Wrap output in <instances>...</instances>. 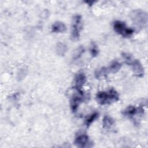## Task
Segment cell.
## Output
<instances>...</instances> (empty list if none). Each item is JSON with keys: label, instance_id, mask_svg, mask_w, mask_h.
<instances>
[{"label": "cell", "instance_id": "4", "mask_svg": "<svg viewBox=\"0 0 148 148\" xmlns=\"http://www.w3.org/2000/svg\"><path fill=\"white\" fill-rule=\"evenodd\" d=\"M82 17L80 15H75L72 19L71 38L73 40H77L80 36V32L82 28Z\"/></svg>", "mask_w": 148, "mask_h": 148}, {"label": "cell", "instance_id": "11", "mask_svg": "<svg viewBox=\"0 0 148 148\" xmlns=\"http://www.w3.org/2000/svg\"><path fill=\"white\" fill-rule=\"evenodd\" d=\"M114 120L113 119L108 115H106L103 118L102 120V125L103 128L105 129H109L110 128L112 125L114 124Z\"/></svg>", "mask_w": 148, "mask_h": 148}, {"label": "cell", "instance_id": "7", "mask_svg": "<svg viewBox=\"0 0 148 148\" xmlns=\"http://www.w3.org/2000/svg\"><path fill=\"white\" fill-rule=\"evenodd\" d=\"M78 92V94L74 95L73 97L71 99L70 105L71 110L73 112H76L78 106H79L80 103L82 102L83 100V92Z\"/></svg>", "mask_w": 148, "mask_h": 148}, {"label": "cell", "instance_id": "6", "mask_svg": "<svg viewBox=\"0 0 148 148\" xmlns=\"http://www.w3.org/2000/svg\"><path fill=\"white\" fill-rule=\"evenodd\" d=\"M89 137L86 134H82L77 136L74 141V144L78 147H90Z\"/></svg>", "mask_w": 148, "mask_h": 148}, {"label": "cell", "instance_id": "13", "mask_svg": "<svg viewBox=\"0 0 148 148\" xmlns=\"http://www.w3.org/2000/svg\"><path fill=\"white\" fill-rule=\"evenodd\" d=\"M121 67V64H120L117 61H114L110 65L109 68V70L110 72L114 73L117 72L120 69Z\"/></svg>", "mask_w": 148, "mask_h": 148}, {"label": "cell", "instance_id": "15", "mask_svg": "<svg viewBox=\"0 0 148 148\" xmlns=\"http://www.w3.org/2000/svg\"><path fill=\"white\" fill-rule=\"evenodd\" d=\"M84 50H85L84 48L82 46H80L79 47H77L74 51L73 58L74 60H77V59L81 57V56L82 55V54L84 52Z\"/></svg>", "mask_w": 148, "mask_h": 148}, {"label": "cell", "instance_id": "9", "mask_svg": "<svg viewBox=\"0 0 148 148\" xmlns=\"http://www.w3.org/2000/svg\"><path fill=\"white\" fill-rule=\"evenodd\" d=\"M144 110L142 108H136L134 106H128L123 112V114L127 117H132L136 114H143Z\"/></svg>", "mask_w": 148, "mask_h": 148}, {"label": "cell", "instance_id": "17", "mask_svg": "<svg viewBox=\"0 0 148 148\" xmlns=\"http://www.w3.org/2000/svg\"><path fill=\"white\" fill-rule=\"evenodd\" d=\"M90 53L92 57H96L98 54V50L97 46L94 43H92V46L90 49Z\"/></svg>", "mask_w": 148, "mask_h": 148}, {"label": "cell", "instance_id": "10", "mask_svg": "<svg viewBox=\"0 0 148 148\" xmlns=\"http://www.w3.org/2000/svg\"><path fill=\"white\" fill-rule=\"evenodd\" d=\"M66 29V25L61 21H56L51 26V31L53 32L62 33L65 32Z\"/></svg>", "mask_w": 148, "mask_h": 148}, {"label": "cell", "instance_id": "14", "mask_svg": "<svg viewBox=\"0 0 148 148\" xmlns=\"http://www.w3.org/2000/svg\"><path fill=\"white\" fill-rule=\"evenodd\" d=\"M98 113L94 112L88 117H87L85 121V124L87 126V127H88L91 124V123H93L94 121L98 117Z\"/></svg>", "mask_w": 148, "mask_h": 148}, {"label": "cell", "instance_id": "8", "mask_svg": "<svg viewBox=\"0 0 148 148\" xmlns=\"http://www.w3.org/2000/svg\"><path fill=\"white\" fill-rule=\"evenodd\" d=\"M86 82V76L83 73H79L75 77V87L79 92H83L82 88Z\"/></svg>", "mask_w": 148, "mask_h": 148}, {"label": "cell", "instance_id": "16", "mask_svg": "<svg viewBox=\"0 0 148 148\" xmlns=\"http://www.w3.org/2000/svg\"><path fill=\"white\" fill-rule=\"evenodd\" d=\"M108 72V69L106 68H105V67H103L102 68H101L99 70H97L95 73V77L98 79L101 76L105 75V74H106Z\"/></svg>", "mask_w": 148, "mask_h": 148}, {"label": "cell", "instance_id": "3", "mask_svg": "<svg viewBox=\"0 0 148 148\" xmlns=\"http://www.w3.org/2000/svg\"><path fill=\"white\" fill-rule=\"evenodd\" d=\"M113 29L117 34L124 38L131 36L134 32L132 28L127 27L124 22L119 20H116L113 23Z\"/></svg>", "mask_w": 148, "mask_h": 148}, {"label": "cell", "instance_id": "5", "mask_svg": "<svg viewBox=\"0 0 148 148\" xmlns=\"http://www.w3.org/2000/svg\"><path fill=\"white\" fill-rule=\"evenodd\" d=\"M132 67V71L134 75L138 77H141L143 76L145 73L144 68L143 67L140 62L138 60H132L129 64Z\"/></svg>", "mask_w": 148, "mask_h": 148}, {"label": "cell", "instance_id": "2", "mask_svg": "<svg viewBox=\"0 0 148 148\" xmlns=\"http://www.w3.org/2000/svg\"><path fill=\"white\" fill-rule=\"evenodd\" d=\"M130 17L134 24L138 28H143L147 24V14L141 9L133 10L130 14Z\"/></svg>", "mask_w": 148, "mask_h": 148}, {"label": "cell", "instance_id": "1", "mask_svg": "<svg viewBox=\"0 0 148 148\" xmlns=\"http://www.w3.org/2000/svg\"><path fill=\"white\" fill-rule=\"evenodd\" d=\"M119 98V94L114 88H111L108 91H99L96 95V100L101 105L116 102Z\"/></svg>", "mask_w": 148, "mask_h": 148}, {"label": "cell", "instance_id": "12", "mask_svg": "<svg viewBox=\"0 0 148 148\" xmlns=\"http://www.w3.org/2000/svg\"><path fill=\"white\" fill-rule=\"evenodd\" d=\"M67 51L66 46L63 43H58L56 46L57 54L60 56H64Z\"/></svg>", "mask_w": 148, "mask_h": 148}]
</instances>
